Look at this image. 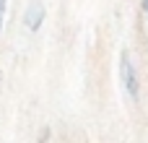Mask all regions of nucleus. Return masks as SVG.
Instances as JSON below:
<instances>
[{
  "label": "nucleus",
  "instance_id": "1",
  "mask_svg": "<svg viewBox=\"0 0 148 143\" xmlns=\"http://www.w3.org/2000/svg\"><path fill=\"white\" fill-rule=\"evenodd\" d=\"M120 81H122L125 94L133 102H138L140 99V76H138V68H135V63H133L127 50L120 52Z\"/></svg>",
  "mask_w": 148,
  "mask_h": 143
},
{
  "label": "nucleus",
  "instance_id": "2",
  "mask_svg": "<svg viewBox=\"0 0 148 143\" xmlns=\"http://www.w3.org/2000/svg\"><path fill=\"white\" fill-rule=\"evenodd\" d=\"M44 18H47V8H44V3H42V0H31V3L26 5V10H23V26H26V31L36 34V31L42 29Z\"/></svg>",
  "mask_w": 148,
  "mask_h": 143
},
{
  "label": "nucleus",
  "instance_id": "3",
  "mask_svg": "<svg viewBox=\"0 0 148 143\" xmlns=\"http://www.w3.org/2000/svg\"><path fill=\"white\" fill-rule=\"evenodd\" d=\"M49 138H52V128L44 125V128L39 130V135H36V143H49Z\"/></svg>",
  "mask_w": 148,
  "mask_h": 143
},
{
  "label": "nucleus",
  "instance_id": "4",
  "mask_svg": "<svg viewBox=\"0 0 148 143\" xmlns=\"http://www.w3.org/2000/svg\"><path fill=\"white\" fill-rule=\"evenodd\" d=\"M5 10H8V0H0V31H3V23H5Z\"/></svg>",
  "mask_w": 148,
  "mask_h": 143
},
{
  "label": "nucleus",
  "instance_id": "5",
  "mask_svg": "<svg viewBox=\"0 0 148 143\" xmlns=\"http://www.w3.org/2000/svg\"><path fill=\"white\" fill-rule=\"evenodd\" d=\"M140 8H143V13L148 16V0H140Z\"/></svg>",
  "mask_w": 148,
  "mask_h": 143
}]
</instances>
